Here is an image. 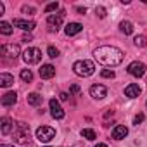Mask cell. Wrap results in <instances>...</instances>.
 Instances as JSON below:
<instances>
[{
    "mask_svg": "<svg viewBox=\"0 0 147 147\" xmlns=\"http://www.w3.org/2000/svg\"><path fill=\"white\" fill-rule=\"evenodd\" d=\"M94 57H95L97 62H100L104 66H111V67L123 62V52L118 47H113V45H102V47L95 49Z\"/></svg>",
    "mask_w": 147,
    "mask_h": 147,
    "instance_id": "obj_1",
    "label": "cell"
},
{
    "mask_svg": "<svg viewBox=\"0 0 147 147\" xmlns=\"http://www.w3.org/2000/svg\"><path fill=\"white\" fill-rule=\"evenodd\" d=\"M12 137L18 144L21 145H30L31 144V137H30V126L23 121H18L14 125V131H12Z\"/></svg>",
    "mask_w": 147,
    "mask_h": 147,
    "instance_id": "obj_2",
    "label": "cell"
},
{
    "mask_svg": "<svg viewBox=\"0 0 147 147\" xmlns=\"http://www.w3.org/2000/svg\"><path fill=\"white\" fill-rule=\"evenodd\" d=\"M73 71H75V75L82 76V78H87V76H92L94 71H95V64L92 61H76L75 64H73Z\"/></svg>",
    "mask_w": 147,
    "mask_h": 147,
    "instance_id": "obj_3",
    "label": "cell"
},
{
    "mask_svg": "<svg viewBox=\"0 0 147 147\" xmlns=\"http://www.w3.org/2000/svg\"><path fill=\"white\" fill-rule=\"evenodd\" d=\"M40 59H42V50L36 49V47H28L23 52V61L26 64H38Z\"/></svg>",
    "mask_w": 147,
    "mask_h": 147,
    "instance_id": "obj_4",
    "label": "cell"
},
{
    "mask_svg": "<svg viewBox=\"0 0 147 147\" xmlns=\"http://www.w3.org/2000/svg\"><path fill=\"white\" fill-rule=\"evenodd\" d=\"M19 54H21V50H19V45L18 43H4L2 45V57L4 59L16 61Z\"/></svg>",
    "mask_w": 147,
    "mask_h": 147,
    "instance_id": "obj_5",
    "label": "cell"
},
{
    "mask_svg": "<svg viewBox=\"0 0 147 147\" xmlns=\"http://www.w3.org/2000/svg\"><path fill=\"white\" fill-rule=\"evenodd\" d=\"M64 14H66V11H59L57 14H50V16L47 18V26H49L50 31H57V30L62 26Z\"/></svg>",
    "mask_w": 147,
    "mask_h": 147,
    "instance_id": "obj_6",
    "label": "cell"
},
{
    "mask_svg": "<svg viewBox=\"0 0 147 147\" xmlns=\"http://www.w3.org/2000/svg\"><path fill=\"white\" fill-rule=\"evenodd\" d=\"M126 71L130 73L131 76H135V78H142L145 75V71H147V66L144 62H140V61H133V62L128 64Z\"/></svg>",
    "mask_w": 147,
    "mask_h": 147,
    "instance_id": "obj_7",
    "label": "cell"
},
{
    "mask_svg": "<svg viewBox=\"0 0 147 147\" xmlns=\"http://www.w3.org/2000/svg\"><path fill=\"white\" fill-rule=\"evenodd\" d=\"M54 137H55V130L50 126H40L36 130V138L40 142H50Z\"/></svg>",
    "mask_w": 147,
    "mask_h": 147,
    "instance_id": "obj_8",
    "label": "cell"
},
{
    "mask_svg": "<svg viewBox=\"0 0 147 147\" xmlns=\"http://www.w3.org/2000/svg\"><path fill=\"white\" fill-rule=\"evenodd\" d=\"M90 95L97 100H102V99L107 97V88L104 85H92L90 87Z\"/></svg>",
    "mask_w": 147,
    "mask_h": 147,
    "instance_id": "obj_9",
    "label": "cell"
},
{
    "mask_svg": "<svg viewBox=\"0 0 147 147\" xmlns=\"http://www.w3.org/2000/svg\"><path fill=\"white\" fill-rule=\"evenodd\" d=\"M49 106H50V114H52V118H55V119H62V118H64V111H62L61 104L57 102V99H50Z\"/></svg>",
    "mask_w": 147,
    "mask_h": 147,
    "instance_id": "obj_10",
    "label": "cell"
},
{
    "mask_svg": "<svg viewBox=\"0 0 147 147\" xmlns=\"http://www.w3.org/2000/svg\"><path fill=\"white\" fill-rule=\"evenodd\" d=\"M14 121L9 118V116H4L2 119H0V130H2V133L4 135H9V133H12L14 131Z\"/></svg>",
    "mask_w": 147,
    "mask_h": 147,
    "instance_id": "obj_11",
    "label": "cell"
},
{
    "mask_svg": "<svg viewBox=\"0 0 147 147\" xmlns=\"http://www.w3.org/2000/svg\"><path fill=\"white\" fill-rule=\"evenodd\" d=\"M55 76V67L52 64H43L40 67V78L42 80H50Z\"/></svg>",
    "mask_w": 147,
    "mask_h": 147,
    "instance_id": "obj_12",
    "label": "cell"
},
{
    "mask_svg": "<svg viewBox=\"0 0 147 147\" xmlns=\"http://www.w3.org/2000/svg\"><path fill=\"white\" fill-rule=\"evenodd\" d=\"M2 106H5V107H11V106H14L16 102H18V94L16 92H7V94H4L2 95Z\"/></svg>",
    "mask_w": 147,
    "mask_h": 147,
    "instance_id": "obj_13",
    "label": "cell"
},
{
    "mask_svg": "<svg viewBox=\"0 0 147 147\" xmlns=\"http://www.w3.org/2000/svg\"><path fill=\"white\" fill-rule=\"evenodd\" d=\"M82 30H83V26H82L80 23H69V24H66L64 33H66L67 36H75V35H78Z\"/></svg>",
    "mask_w": 147,
    "mask_h": 147,
    "instance_id": "obj_14",
    "label": "cell"
},
{
    "mask_svg": "<svg viewBox=\"0 0 147 147\" xmlns=\"http://www.w3.org/2000/svg\"><path fill=\"white\" fill-rule=\"evenodd\" d=\"M113 138L114 140H123L126 135H128V128L125 126V125H118V126H114V130H113Z\"/></svg>",
    "mask_w": 147,
    "mask_h": 147,
    "instance_id": "obj_15",
    "label": "cell"
},
{
    "mask_svg": "<svg viewBox=\"0 0 147 147\" xmlns=\"http://www.w3.org/2000/svg\"><path fill=\"white\" fill-rule=\"evenodd\" d=\"M14 26L21 28L24 31H33L35 30V23L33 21H26V19H14Z\"/></svg>",
    "mask_w": 147,
    "mask_h": 147,
    "instance_id": "obj_16",
    "label": "cell"
},
{
    "mask_svg": "<svg viewBox=\"0 0 147 147\" xmlns=\"http://www.w3.org/2000/svg\"><path fill=\"white\" fill-rule=\"evenodd\" d=\"M140 87L137 85V83H130L126 88H125V95L126 97H130V99H135V97H138L140 95Z\"/></svg>",
    "mask_w": 147,
    "mask_h": 147,
    "instance_id": "obj_17",
    "label": "cell"
},
{
    "mask_svg": "<svg viewBox=\"0 0 147 147\" xmlns=\"http://www.w3.org/2000/svg\"><path fill=\"white\" fill-rule=\"evenodd\" d=\"M26 100H28V104H30V106H33V107H38V106H42V102H43V97H42L40 94L33 92V94H30V95L26 97Z\"/></svg>",
    "mask_w": 147,
    "mask_h": 147,
    "instance_id": "obj_18",
    "label": "cell"
},
{
    "mask_svg": "<svg viewBox=\"0 0 147 147\" xmlns=\"http://www.w3.org/2000/svg\"><path fill=\"white\" fill-rule=\"evenodd\" d=\"M12 83H14V76L12 75H9V73H2V75H0V87L2 88H9Z\"/></svg>",
    "mask_w": 147,
    "mask_h": 147,
    "instance_id": "obj_19",
    "label": "cell"
},
{
    "mask_svg": "<svg viewBox=\"0 0 147 147\" xmlns=\"http://www.w3.org/2000/svg\"><path fill=\"white\" fill-rule=\"evenodd\" d=\"M119 31H121L123 35H131V33H133V24H131L130 21H121V23H119Z\"/></svg>",
    "mask_w": 147,
    "mask_h": 147,
    "instance_id": "obj_20",
    "label": "cell"
},
{
    "mask_svg": "<svg viewBox=\"0 0 147 147\" xmlns=\"http://www.w3.org/2000/svg\"><path fill=\"white\" fill-rule=\"evenodd\" d=\"M82 137L87 138V140H95V138H97V133H95V130H92V128H83V130H82Z\"/></svg>",
    "mask_w": 147,
    "mask_h": 147,
    "instance_id": "obj_21",
    "label": "cell"
},
{
    "mask_svg": "<svg viewBox=\"0 0 147 147\" xmlns=\"http://www.w3.org/2000/svg\"><path fill=\"white\" fill-rule=\"evenodd\" d=\"M0 33L2 35H12V24L7 23V21H2L0 23Z\"/></svg>",
    "mask_w": 147,
    "mask_h": 147,
    "instance_id": "obj_22",
    "label": "cell"
},
{
    "mask_svg": "<svg viewBox=\"0 0 147 147\" xmlns=\"http://www.w3.org/2000/svg\"><path fill=\"white\" fill-rule=\"evenodd\" d=\"M21 80L23 82H31L33 80V73H31V69H21Z\"/></svg>",
    "mask_w": 147,
    "mask_h": 147,
    "instance_id": "obj_23",
    "label": "cell"
},
{
    "mask_svg": "<svg viewBox=\"0 0 147 147\" xmlns=\"http://www.w3.org/2000/svg\"><path fill=\"white\" fill-rule=\"evenodd\" d=\"M133 43H135L137 47H140V49H142V47H145V45H147V38H145L144 35H138V36H135Z\"/></svg>",
    "mask_w": 147,
    "mask_h": 147,
    "instance_id": "obj_24",
    "label": "cell"
},
{
    "mask_svg": "<svg viewBox=\"0 0 147 147\" xmlns=\"http://www.w3.org/2000/svg\"><path fill=\"white\" fill-rule=\"evenodd\" d=\"M100 76H102V78H111V80H113V78L116 76V73H114L113 69H104V71L100 73Z\"/></svg>",
    "mask_w": 147,
    "mask_h": 147,
    "instance_id": "obj_25",
    "label": "cell"
},
{
    "mask_svg": "<svg viewBox=\"0 0 147 147\" xmlns=\"http://www.w3.org/2000/svg\"><path fill=\"white\" fill-rule=\"evenodd\" d=\"M47 54H49V57H52V59H55V57L59 55V50H57L55 47H52V45H50V47L47 49Z\"/></svg>",
    "mask_w": 147,
    "mask_h": 147,
    "instance_id": "obj_26",
    "label": "cell"
},
{
    "mask_svg": "<svg viewBox=\"0 0 147 147\" xmlns=\"http://www.w3.org/2000/svg\"><path fill=\"white\" fill-rule=\"evenodd\" d=\"M95 14H97L100 19H104V18H106V14H107V11H106L104 7H100V5H99V7H95Z\"/></svg>",
    "mask_w": 147,
    "mask_h": 147,
    "instance_id": "obj_27",
    "label": "cell"
},
{
    "mask_svg": "<svg viewBox=\"0 0 147 147\" xmlns=\"http://www.w3.org/2000/svg\"><path fill=\"white\" fill-rule=\"evenodd\" d=\"M59 9V4L57 2H52V4H49L47 7H45V12H54V11H57Z\"/></svg>",
    "mask_w": 147,
    "mask_h": 147,
    "instance_id": "obj_28",
    "label": "cell"
},
{
    "mask_svg": "<svg viewBox=\"0 0 147 147\" xmlns=\"http://www.w3.org/2000/svg\"><path fill=\"white\" fill-rule=\"evenodd\" d=\"M23 14H28V16H31V14H35V7H31V5H23Z\"/></svg>",
    "mask_w": 147,
    "mask_h": 147,
    "instance_id": "obj_29",
    "label": "cell"
},
{
    "mask_svg": "<svg viewBox=\"0 0 147 147\" xmlns=\"http://www.w3.org/2000/svg\"><path fill=\"white\" fill-rule=\"evenodd\" d=\"M80 92H82V88H80L78 85H71V88H69V95H71V94H75V95H76V94H80Z\"/></svg>",
    "mask_w": 147,
    "mask_h": 147,
    "instance_id": "obj_30",
    "label": "cell"
},
{
    "mask_svg": "<svg viewBox=\"0 0 147 147\" xmlns=\"http://www.w3.org/2000/svg\"><path fill=\"white\" fill-rule=\"evenodd\" d=\"M144 121V114H137L135 118H133V125H140Z\"/></svg>",
    "mask_w": 147,
    "mask_h": 147,
    "instance_id": "obj_31",
    "label": "cell"
},
{
    "mask_svg": "<svg viewBox=\"0 0 147 147\" xmlns=\"http://www.w3.org/2000/svg\"><path fill=\"white\" fill-rule=\"evenodd\" d=\"M59 97H61V100H67V99H69V97H71V95H67V94H66V92H62V94H61V95H59Z\"/></svg>",
    "mask_w": 147,
    "mask_h": 147,
    "instance_id": "obj_32",
    "label": "cell"
},
{
    "mask_svg": "<svg viewBox=\"0 0 147 147\" xmlns=\"http://www.w3.org/2000/svg\"><path fill=\"white\" fill-rule=\"evenodd\" d=\"M76 11H78L80 14H85V12H87V9H85V7H76Z\"/></svg>",
    "mask_w": 147,
    "mask_h": 147,
    "instance_id": "obj_33",
    "label": "cell"
},
{
    "mask_svg": "<svg viewBox=\"0 0 147 147\" xmlns=\"http://www.w3.org/2000/svg\"><path fill=\"white\" fill-rule=\"evenodd\" d=\"M95 147H107V145H106V144H97Z\"/></svg>",
    "mask_w": 147,
    "mask_h": 147,
    "instance_id": "obj_34",
    "label": "cell"
},
{
    "mask_svg": "<svg viewBox=\"0 0 147 147\" xmlns=\"http://www.w3.org/2000/svg\"><path fill=\"white\" fill-rule=\"evenodd\" d=\"M0 147H14V145H7V144H2Z\"/></svg>",
    "mask_w": 147,
    "mask_h": 147,
    "instance_id": "obj_35",
    "label": "cell"
},
{
    "mask_svg": "<svg viewBox=\"0 0 147 147\" xmlns=\"http://www.w3.org/2000/svg\"><path fill=\"white\" fill-rule=\"evenodd\" d=\"M47 147H49V145H47Z\"/></svg>",
    "mask_w": 147,
    "mask_h": 147,
    "instance_id": "obj_36",
    "label": "cell"
}]
</instances>
